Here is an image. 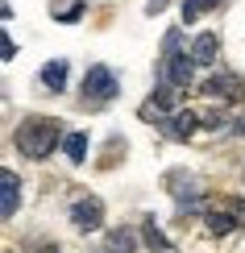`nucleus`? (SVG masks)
Instances as JSON below:
<instances>
[{
    "label": "nucleus",
    "instance_id": "1",
    "mask_svg": "<svg viewBox=\"0 0 245 253\" xmlns=\"http://www.w3.org/2000/svg\"><path fill=\"white\" fill-rule=\"evenodd\" d=\"M62 125L58 121H50V117H25L17 125V150L25 154V158H46V154H54V145L62 141Z\"/></svg>",
    "mask_w": 245,
    "mask_h": 253
},
{
    "label": "nucleus",
    "instance_id": "2",
    "mask_svg": "<svg viewBox=\"0 0 245 253\" xmlns=\"http://www.w3.org/2000/svg\"><path fill=\"white\" fill-rule=\"evenodd\" d=\"M204 91L208 100H225V104H237V100H245V79L241 75H233V71H216V75H208L204 79Z\"/></svg>",
    "mask_w": 245,
    "mask_h": 253
},
{
    "label": "nucleus",
    "instance_id": "3",
    "mask_svg": "<svg viewBox=\"0 0 245 253\" xmlns=\"http://www.w3.org/2000/svg\"><path fill=\"white\" fill-rule=\"evenodd\" d=\"M237 228H245V199H229L216 212H208V233L212 237H229Z\"/></svg>",
    "mask_w": 245,
    "mask_h": 253
},
{
    "label": "nucleus",
    "instance_id": "4",
    "mask_svg": "<svg viewBox=\"0 0 245 253\" xmlns=\"http://www.w3.org/2000/svg\"><path fill=\"white\" fill-rule=\"evenodd\" d=\"M83 96H92V100H112L116 96V75L104 62L88 67V75H83Z\"/></svg>",
    "mask_w": 245,
    "mask_h": 253
},
{
    "label": "nucleus",
    "instance_id": "5",
    "mask_svg": "<svg viewBox=\"0 0 245 253\" xmlns=\"http://www.w3.org/2000/svg\"><path fill=\"white\" fill-rule=\"evenodd\" d=\"M166 187H170V195L179 199V208H183V212L199 208V183H196V174H187V170H170V174H166Z\"/></svg>",
    "mask_w": 245,
    "mask_h": 253
},
{
    "label": "nucleus",
    "instance_id": "6",
    "mask_svg": "<svg viewBox=\"0 0 245 253\" xmlns=\"http://www.w3.org/2000/svg\"><path fill=\"white\" fill-rule=\"evenodd\" d=\"M71 220H75V228L92 233V228H100V224H104V204H100L96 195L75 199V204H71Z\"/></svg>",
    "mask_w": 245,
    "mask_h": 253
},
{
    "label": "nucleus",
    "instance_id": "7",
    "mask_svg": "<svg viewBox=\"0 0 245 253\" xmlns=\"http://www.w3.org/2000/svg\"><path fill=\"white\" fill-rule=\"evenodd\" d=\"M17 199H21V178L13 170H0V216H13L17 212Z\"/></svg>",
    "mask_w": 245,
    "mask_h": 253
},
{
    "label": "nucleus",
    "instance_id": "8",
    "mask_svg": "<svg viewBox=\"0 0 245 253\" xmlns=\"http://www.w3.org/2000/svg\"><path fill=\"white\" fill-rule=\"evenodd\" d=\"M216 50H220V38L212 34V29H204V34L196 38V46H191V58H196L199 67H212V62H216Z\"/></svg>",
    "mask_w": 245,
    "mask_h": 253
},
{
    "label": "nucleus",
    "instance_id": "9",
    "mask_svg": "<svg viewBox=\"0 0 245 253\" xmlns=\"http://www.w3.org/2000/svg\"><path fill=\"white\" fill-rule=\"evenodd\" d=\"M42 83H46L50 91H62V87H67V62H62V58L46 62V67H42Z\"/></svg>",
    "mask_w": 245,
    "mask_h": 253
},
{
    "label": "nucleus",
    "instance_id": "10",
    "mask_svg": "<svg viewBox=\"0 0 245 253\" xmlns=\"http://www.w3.org/2000/svg\"><path fill=\"white\" fill-rule=\"evenodd\" d=\"M104 245H108V253H133V249H137V241H133L129 228H112Z\"/></svg>",
    "mask_w": 245,
    "mask_h": 253
},
{
    "label": "nucleus",
    "instance_id": "11",
    "mask_svg": "<svg viewBox=\"0 0 245 253\" xmlns=\"http://www.w3.org/2000/svg\"><path fill=\"white\" fill-rule=\"evenodd\" d=\"M62 154H67L71 162H83V158H88V137L83 133H67L62 137Z\"/></svg>",
    "mask_w": 245,
    "mask_h": 253
},
{
    "label": "nucleus",
    "instance_id": "12",
    "mask_svg": "<svg viewBox=\"0 0 245 253\" xmlns=\"http://www.w3.org/2000/svg\"><path fill=\"white\" fill-rule=\"evenodd\" d=\"M50 13H54V21H79L83 0H50Z\"/></svg>",
    "mask_w": 245,
    "mask_h": 253
},
{
    "label": "nucleus",
    "instance_id": "13",
    "mask_svg": "<svg viewBox=\"0 0 245 253\" xmlns=\"http://www.w3.org/2000/svg\"><path fill=\"white\" fill-rule=\"evenodd\" d=\"M196 125H199V117H196V112H175V117H170V133H175L179 141H183V137H191V133H196Z\"/></svg>",
    "mask_w": 245,
    "mask_h": 253
},
{
    "label": "nucleus",
    "instance_id": "14",
    "mask_svg": "<svg viewBox=\"0 0 245 253\" xmlns=\"http://www.w3.org/2000/svg\"><path fill=\"white\" fill-rule=\"evenodd\" d=\"M142 237H146V245H150V249H158V253H170V241L162 237V228H158L154 220H146V224H142Z\"/></svg>",
    "mask_w": 245,
    "mask_h": 253
},
{
    "label": "nucleus",
    "instance_id": "15",
    "mask_svg": "<svg viewBox=\"0 0 245 253\" xmlns=\"http://www.w3.org/2000/svg\"><path fill=\"white\" fill-rule=\"evenodd\" d=\"M220 0H183V21H196L199 13H208V8H216Z\"/></svg>",
    "mask_w": 245,
    "mask_h": 253
},
{
    "label": "nucleus",
    "instance_id": "16",
    "mask_svg": "<svg viewBox=\"0 0 245 253\" xmlns=\"http://www.w3.org/2000/svg\"><path fill=\"white\" fill-rule=\"evenodd\" d=\"M0 54H4V58H13V54H17V46H13V42H8V34L0 38Z\"/></svg>",
    "mask_w": 245,
    "mask_h": 253
},
{
    "label": "nucleus",
    "instance_id": "17",
    "mask_svg": "<svg viewBox=\"0 0 245 253\" xmlns=\"http://www.w3.org/2000/svg\"><path fill=\"white\" fill-rule=\"evenodd\" d=\"M166 8V0H150V4H146V13H162Z\"/></svg>",
    "mask_w": 245,
    "mask_h": 253
},
{
    "label": "nucleus",
    "instance_id": "18",
    "mask_svg": "<svg viewBox=\"0 0 245 253\" xmlns=\"http://www.w3.org/2000/svg\"><path fill=\"white\" fill-rule=\"evenodd\" d=\"M237 129H241V133H245V121H241V125H237Z\"/></svg>",
    "mask_w": 245,
    "mask_h": 253
}]
</instances>
